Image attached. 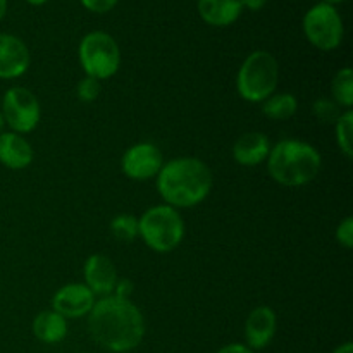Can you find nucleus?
<instances>
[{
    "label": "nucleus",
    "instance_id": "7c9ffc66",
    "mask_svg": "<svg viewBox=\"0 0 353 353\" xmlns=\"http://www.w3.org/2000/svg\"><path fill=\"white\" fill-rule=\"evenodd\" d=\"M30 6H43V3H47L48 0H26Z\"/></svg>",
    "mask_w": 353,
    "mask_h": 353
},
{
    "label": "nucleus",
    "instance_id": "4be33fe9",
    "mask_svg": "<svg viewBox=\"0 0 353 353\" xmlns=\"http://www.w3.org/2000/svg\"><path fill=\"white\" fill-rule=\"evenodd\" d=\"M312 110L314 114H316V117L319 121H323V123H336L338 117L341 116V109L340 105H338L334 100H330V99H319L314 102L312 105Z\"/></svg>",
    "mask_w": 353,
    "mask_h": 353
},
{
    "label": "nucleus",
    "instance_id": "b1692460",
    "mask_svg": "<svg viewBox=\"0 0 353 353\" xmlns=\"http://www.w3.org/2000/svg\"><path fill=\"white\" fill-rule=\"evenodd\" d=\"M336 241L343 248L350 250L353 247V217L347 216L336 228Z\"/></svg>",
    "mask_w": 353,
    "mask_h": 353
},
{
    "label": "nucleus",
    "instance_id": "6e6552de",
    "mask_svg": "<svg viewBox=\"0 0 353 353\" xmlns=\"http://www.w3.org/2000/svg\"><path fill=\"white\" fill-rule=\"evenodd\" d=\"M2 112L6 126L19 134H28L38 126L41 117L40 102L24 86H12L2 97Z\"/></svg>",
    "mask_w": 353,
    "mask_h": 353
},
{
    "label": "nucleus",
    "instance_id": "c756f323",
    "mask_svg": "<svg viewBox=\"0 0 353 353\" xmlns=\"http://www.w3.org/2000/svg\"><path fill=\"white\" fill-rule=\"evenodd\" d=\"M7 12V0H0V21L3 19Z\"/></svg>",
    "mask_w": 353,
    "mask_h": 353
},
{
    "label": "nucleus",
    "instance_id": "f8f14e48",
    "mask_svg": "<svg viewBox=\"0 0 353 353\" xmlns=\"http://www.w3.org/2000/svg\"><path fill=\"white\" fill-rule=\"evenodd\" d=\"M278 330V317L276 312L268 305L255 307L245 321V341L252 350H262L268 347L274 338Z\"/></svg>",
    "mask_w": 353,
    "mask_h": 353
},
{
    "label": "nucleus",
    "instance_id": "c85d7f7f",
    "mask_svg": "<svg viewBox=\"0 0 353 353\" xmlns=\"http://www.w3.org/2000/svg\"><path fill=\"white\" fill-rule=\"evenodd\" d=\"M333 353H353V345L350 341H347V343L340 345V347H336L333 350Z\"/></svg>",
    "mask_w": 353,
    "mask_h": 353
},
{
    "label": "nucleus",
    "instance_id": "473e14b6",
    "mask_svg": "<svg viewBox=\"0 0 353 353\" xmlns=\"http://www.w3.org/2000/svg\"><path fill=\"white\" fill-rule=\"evenodd\" d=\"M324 3H330V6H336V3H341L345 2V0H323Z\"/></svg>",
    "mask_w": 353,
    "mask_h": 353
},
{
    "label": "nucleus",
    "instance_id": "f3484780",
    "mask_svg": "<svg viewBox=\"0 0 353 353\" xmlns=\"http://www.w3.org/2000/svg\"><path fill=\"white\" fill-rule=\"evenodd\" d=\"M31 331L41 343H61L68 336V319H64L55 310H43L33 319Z\"/></svg>",
    "mask_w": 353,
    "mask_h": 353
},
{
    "label": "nucleus",
    "instance_id": "f257e3e1",
    "mask_svg": "<svg viewBox=\"0 0 353 353\" xmlns=\"http://www.w3.org/2000/svg\"><path fill=\"white\" fill-rule=\"evenodd\" d=\"M88 330L93 340L105 350L126 353L134 350L145 336V319L131 300L102 296L88 314Z\"/></svg>",
    "mask_w": 353,
    "mask_h": 353
},
{
    "label": "nucleus",
    "instance_id": "a211bd4d",
    "mask_svg": "<svg viewBox=\"0 0 353 353\" xmlns=\"http://www.w3.org/2000/svg\"><path fill=\"white\" fill-rule=\"evenodd\" d=\"M299 109V100L293 93H272L262 102V112L265 117L274 121H285L295 116Z\"/></svg>",
    "mask_w": 353,
    "mask_h": 353
},
{
    "label": "nucleus",
    "instance_id": "cd10ccee",
    "mask_svg": "<svg viewBox=\"0 0 353 353\" xmlns=\"http://www.w3.org/2000/svg\"><path fill=\"white\" fill-rule=\"evenodd\" d=\"M265 3H268V0H241V6L247 7L248 10H254V12L264 9Z\"/></svg>",
    "mask_w": 353,
    "mask_h": 353
},
{
    "label": "nucleus",
    "instance_id": "dca6fc26",
    "mask_svg": "<svg viewBox=\"0 0 353 353\" xmlns=\"http://www.w3.org/2000/svg\"><path fill=\"white\" fill-rule=\"evenodd\" d=\"M196 9L203 23L216 28H226L236 23L243 6L241 0H199Z\"/></svg>",
    "mask_w": 353,
    "mask_h": 353
},
{
    "label": "nucleus",
    "instance_id": "4468645a",
    "mask_svg": "<svg viewBox=\"0 0 353 353\" xmlns=\"http://www.w3.org/2000/svg\"><path fill=\"white\" fill-rule=\"evenodd\" d=\"M269 152H271V141L264 133H259V131L241 134L233 145L234 162L243 168H255V165L264 164L269 157Z\"/></svg>",
    "mask_w": 353,
    "mask_h": 353
},
{
    "label": "nucleus",
    "instance_id": "aec40b11",
    "mask_svg": "<svg viewBox=\"0 0 353 353\" xmlns=\"http://www.w3.org/2000/svg\"><path fill=\"white\" fill-rule=\"evenodd\" d=\"M334 134H336V143L341 154L347 159L353 157V112L347 109L341 112L334 123Z\"/></svg>",
    "mask_w": 353,
    "mask_h": 353
},
{
    "label": "nucleus",
    "instance_id": "a878e982",
    "mask_svg": "<svg viewBox=\"0 0 353 353\" xmlns=\"http://www.w3.org/2000/svg\"><path fill=\"white\" fill-rule=\"evenodd\" d=\"M133 283L130 281V279H117L116 286H114V292L112 295L114 296H119V299H131V295H133Z\"/></svg>",
    "mask_w": 353,
    "mask_h": 353
},
{
    "label": "nucleus",
    "instance_id": "5701e85b",
    "mask_svg": "<svg viewBox=\"0 0 353 353\" xmlns=\"http://www.w3.org/2000/svg\"><path fill=\"white\" fill-rule=\"evenodd\" d=\"M100 92H102L100 81L95 78H90V76H85V78L78 83V86H76V95H78V99L85 103L95 102V100L99 99Z\"/></svg>",
    "mask_w": 353,
    "mask_h": 353
},
{
    "label": "nucleus",
    "instance_id": "1a4fd4ad",
    "mask_svg": "<svg viewBox=\"0 0 353 353\" xmlns=\"http://www.w3.org/2000/svg\"><path fill=\"white\" fill-rule=\"evenodd\" d=\"M164 165V157L157 145L150 141L131 145L121 159L124 176L133 181H147L155 178Z\"/></svg>",
    "mask_w": 353,
    "mask_h": 353
},
{
    "label": "nucleus",
    "instance_id": "423d86ee",
    "mask_svg": "<svg viewBox=\"0 0 353 353\" xmlns=\"http://www.w3.org/2000/svg\"><path fill=\"white\" fill-rule=\"evenodd\" d=\"M78 57L85 74L99 81L112 78L119 71V45L105 31H92L85 34L79 41Z\"/></svg>",
    "mask_w": 353,
    "mask_h": 353
},
{
    "label": "nucleus",
    "instance_id": "0eeeda50",
    "mask_svg": "<svg viewBox=\"0 0 353 353\" xmlns=\"http://www.w3.org/2000/svg\"><path fill=\"white\" fill-rule=\"evenodd\" d=\"M303 34L319 50H336L345 37L343 19L336 7L324 2L310 7L303 16Z\"/></svg>",
    "mask_w": 353,
    "mask_h": 353
},
{
    "label": "nucleus",
    "instance_id": "6ab92c4d",
    "mask_svg": "<svg viewBox=\"0 0 353 353\" xmlns=\"http://www.w3.org/2000/svg\"><path fill=\"white\" fill-rule=\"evenodd\" d=\"M331 93L333 100L343 109H350L353 105V71L352 68H343L334 74L331 81Z\"/></svg>",
    "mask_w": 353,
    "mask_h": 353
},
{
    "label": "nucleus",
    "instance_id": "7ed1b4c3",
    "mask_svg": "<svg viewBox=\"0 0 353 353\" xmlns=\"http://www.w3.org/2000/svg\"><path fill=\"white\" fill-rule=\"evenodd\" d=\"M265 164L276 183L288 188H296L309 185L317 178L323 159L314 145L290 138L271 147Z\"/></svg>",
    "mask_w": 353,
    "mask_h": 353
},
{
    "label": "nucleus",
    "instance_id": "f03ea898",
    "mask_svg": "<svg viewBox=\"0 0 353 353\" xmlns=\"http://www.w3.org/2000/svg\"><path fill=\"white\" fill-rule=\"evenodd\" d=\"M212 171L196 157H178L164 162L155 176V186L165 205L192 209L209 196L212 190Z\"/></svg>",
    "mask_w": 353,
    "mask_h": 353
},
{
    "label": "nucleus",
    "instance_id": "39448f33",
    "mask_svg": "<svg viewBox=\"0 0 353 353\" xmlns=\"http://www.w3.org/2000/svg\"><path fill=\"white\" fill-rule=\"evenodd\" d=\"M279 64L268 50H255L240 65L236 74V92L245 102L259 103L278 88Z\"/></svg>",
    "mask_w": 353,
    "mask_h": 353
},
{
    "label": "nucleus",
    "instance_id": "2eb2a0df",
    "mask_svg": "<svg viewBox=\"0 0 353 353\" xmlns=\"http://www.w3.org/2000/svg\"><path fill=\"white\" fill-rule=\"evenodd\" d=\"M33 147L19 133L3 131L0 133V164L12 171L26 169L33 162Z\"/></svg>",
    "mask_w": 353,
    "mask_h": 353
},
{
    "label": "nucleus",
    "instance_id": "412c9836",
    "mask_svg": "<svg viewBox=\"0 0 353 353\" xmlns=\"http://www.w3.org/2000/svg\"><path fill=\"white\" fill-rule=\"evenodd\" d=\"M110 233L119 241H133L138 238V217L133 214H119L110 221Z\"/></svg>",
    "mask_w": 353,
    "mask_h": 353
},
{
    "label": "nucleus",
    "instance_id": "393cba45",
    "mask_svg": "<svg viewBox=\"0 0 353 353\" xmlns=\"http://www.w3.org/2000/svg\"><path fill=\"white\" fill-rule=\"evenodd\" d=\"M79 2H81V6L85 7V9L92 10V12L105 14L109 12V10H112L119 0H79Z\"/></svg>",
    "mask_w": 353,
    "mask_h": 353
},
{
    "label": "nucleus",
    "instance_id": "2f4dec72",
    "mask_svg": "<svg viewBox=\"0 0 353 353\" xmlns=\"http://www.w3.org/2000/svg\"><path fill=\"white\" fill-rule=\"evenodd\" d=\"M3 128H6V119H3L2 112H0V133H3Z\"/></svg>",
    "mask_w": 353,
    "mask_h": 353
},
{
    "label": "nucleus",
    "instance_id": "9b49d317",
    "mask_svg": "<svg viewBox=\"0 0 353 353\" xmlns=\"http://www.w3.org/2000/svg\"><path fill=\"white\" fill-rule=\"evenodd\" d=\"M30 62V50L21 38L0 33V79L19 78L28 71Z\"/></svg>",
    "mask_w": 353,
    "mask_h": 353
},
{
    "label": "nucleus",
    "instance_id": "20e7f679",
    "mask_svg": "<svg viewBox=\"0 0 353 353\" xmlns=\"http://www.w3.org/2000/svg\"><path fill=\"white\" fill-rule=\"evenodd\" d=\"M138 236L150 250L169 254L185 238V221L178 209L171 205H154L138 217Z\"/></svg>",
    "mask_w": 353,
    "mask_h": 353
},
{
    "label": "nucleus",
    "instance_id": "ddd939ff",
    "mask_svg": "<svg viewBox=\"0 0 353 353\" xmlns=\"http://www.w3.org/2000/svg\"><path fill=\"white\" fill-rule=\"evenodd\" d=\"M83 276H85V285L92 290L93 295L100 296L112 295L114 286L119 279L114 262L102 254H93L86 259Z\"/></svg>",
    "mask_w": 353,
    "mask_h": 353
},
{
    "label": "nucleus",
    "instance_id": "9d476101",
    "mask_svg": "<svg viewBox=\"0 0 353 353\" xmlns=\"http://www.w3.org/2000/svg\"><path fill=\"white\" fill-rule=\"evenodd\" d=\"M95 302V295L85 283H69L55 292L52 310L61 314L64 319H76L88 316Z\"/></svg>",
    "mask_w": 353,
    "mask_h": 353
},
{
    "label": "nucleus",
    "instance_id": "bb28decb",
    "mask_svg": "<svg viewBox=\"0 0 353 353\" xmlns=\"http://www.w3.org/2000/svg\"><path fill=\"white\" fill-rule=\"evenodd\" d=\"M216 353H255V352L243 343H230L226 345V347L219 348Z\"/></svg>",
    "mask_w": 353,
    "mask_h": 353
}]
</instances>
